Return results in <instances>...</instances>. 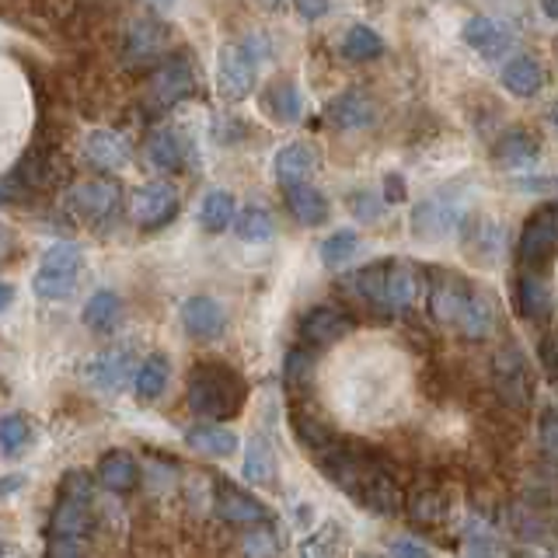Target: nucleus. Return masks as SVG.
Wrapping results in <instances>:
<instances>
[{"label":"nucleus","mask_w":558,"mask_h":558,"mask_svg":"<svg viewBox=\"0 0 558 558\" xmlns=\"http://www.w3.org/2000/svg\"><path fill=\"white\" fill-rule=\"evenodd\" d=\"M318 464L325 471V478L331 485H339L363 510H371L377 517H391L401 510V493L395 485V475L384 468L377 453L331 444L325 453H318Z\"/></svg>","instance_id":"obj_1"},{"label":"nucleus","mask_w":558,"mask_h":558,"mask_svg":"<svg viewBox=\"0 0 558 558\" xmlns=\"http://www.w3.org/2000/svg\"><path fill=\"white\" fill-rule=\"evenodd\" d=\"M429 311L440 325L458 328L468 339H485L496 325L493 301L461 272H440V279H433Z\"/></svg>","instance_id":"obj_2"},{"label":"nucleus","mask_w":558,"mask_h":558,"mask_svg":"<svg viewBox=\"0 0 558 558\" xmlns=\"http://www.w3.org/2000/svg\"><path fill=\"white\" fill-rule=\"evenodd\" d=\"M185 401L199 418H231L248 401V384L234 366L220 360H203L189 371Z\"/></svg>","instance_id":"obj_3"},{"label":"nucleus","mask_w":558,"mask_h":558,"mask_svg":"<svg viewBox=\"0 0 558 558\" xmlns=\"http://www.w3.org/2000/svg\"><path fill=\"white\" fill-rule=\"evenodd\" d=\"M353 290L377 307L388 311H409L418 301V290H423V279L412 262L401 258H384L366 266L353 276Z\"/></svg>","instance_id":"obj_4"},{"label":"nucleus","mask_w":558,"mask_h":558,"mask_svg":"<svg viewBox=\"0 0 558 558\" xmlns=\"http://www.w3.org/2000/svg\"><path fill=\"white\" fill-rule=\"evenodd\" d=\"M84 266H87V262H84L81 244H70V241L52 244V248L43 255L39 269H35V276H32V290L49 304L70 301V296H74L77 287H81Z\"/></svg>","instance_id":"obj_5"},{"label":"nucleus","mask_w":558,"mask_h":558,"mask_svg":"<svg viewBox=\"0 0 558 558\" xmlns=\"http://www.w3.org/2000/svg\"><path fill=\"white\" fill-rule=\"evenodd\" d=\"M92 475L87 471H66L60 482L57 510L49 520V537L57 541H81L92 527Z\"/></svg>","instance_id":"obj_6"},{"label":"nucleus","mask_w":558,"mask_h":558,"mask_svg":"<svg viewBox=\"0 0 558 558\" xmlns=\"http://www.w3.org/2000/svg\"><path fill=\"white\" fill-rule=\"evenodd\" d=\"M471 220L468 196L461 192H436L412 209V234L418 241H444L450 234H461Z\"/></svg>","instance_id":"obj_7"},{"label":"nucleus","mask_w":558,"mask_h":558,"mask_svg":"<svg viewBox=\"0 0 558 558\" xmlns=\"http://www.w3.org/2000/svg\"><path fill=\"white\" fill-rule=\"evenodd\" d=\"M555 241H558V214L551 203H545L541 209H534L520 231V244H517L520 266L541 276V269L551 266L555 258Z\"/></svg>","instance_id":"obj_8"},{"label":"nucleus","mask_w":558,"mask_h":558,"mask_svg":"<svg viewBox=\"0 0 558 558\" xmlns=\"http://www.w3.org/2000/svg\"><path fill=\"white\" fill-rule=\"evenodd\" d=\"M493 380H496V391L510 409L523 412L531 409V398H534V374H531V360L523 356L520 345H502L496 353L493 363Z\"/></svg>","instance_id":"obj_9"},{"label":"nucleus","mask_w":558,"mask_h":558,"mask_svg":"<svg viewBox=\"0 0 558 558\" xmlns=\"http://www.w3.org/2000/svg\"><path fill=\"white\" fill-rule=\"evenodd\" d=\"M258 63L241 49V43H227L217 57V92L223 101H244L255 92Z\"/></svg>","instance_id":"obj_10"},{"label":"nucleus","mask_w":558,"mask_h":558,"mask_svg":"<svg viewBox=\"0 0 558 558\" xmlns=\"http://www.w3.org/2000/svg\"><path fill=\"white\" fill-rule=\"evenodd\" d=\"M353 328H356V322L349 318L345 311L322 304V307H311L304 314L301 328H296V336H301L304 349L311 353V349H328V345H336L339 339L353 336Z\"/></svg>","instance_id":"obj_11"},{"label":"nucleus","mask_w":558,"mask_h":558,"mask_svg":"<svg viewBox=\"0 0 558 558\" xmlns=\"http://www.w3.org/2000/svg\"><path fill=\"white\" fill-rule=\"evenodd\" d=\"M70 214L81 223H101L119 206V182L116 179H84L70 189Z\"/></svg>","instance_id":"obj_12"},{"label":"nucleus","mask_w":558,"mask_h":558,"mask_svg":"<svg viewBox=\"0 0 558 558\" xmlns=\"http://www.w3.org/2000/svg\"><path fill=\"white\" fill-rule=\"evenodd\" d=\"M179 214V189L171 182H147L133 192V220L140 227H165Z\"/></svg>","instance_id":"obj_13"},{"label":"nucleus","mask_w":558,"mask_h":558,"mask_svg":"<svg viewBox=\"0 0 558 558\" xmlns=\"http://www.w3.org/2000/svg\"><path fill=\"white\" fill-rule=\"evenodd\" d=\"M192 87H196V70H192V63L185 57H174L154 70L150 98H154V105H161V109H171V105H179L182 98L192 95Z\"/></svg>","instance_id":"obj_14"},{"label":"nucleus","mask_w":558,"mask_h":558,"mask_svg":"<svg viewBox=\"0 0 558 558\" xmlns=\"http://www.w3.org/2000/svg\"><path fill=\"white\" fill-rule=\"evenodd\" d=\"M464 43L478 52V57L485 60H499L506 57V49L513 46V32L510 25H502L499 17L493 14H475V17H468L464 22Z\"/></svg>","instance_id":"obj_15"},{"label":"nucleus","mask_w":558,"mask_h":558,"mask_svg":"<svg viewBox=\"0 0 558 558\" xmlns=\"http://www.w3.org/2000/svg\"><path fill=\"white\" fill-rule=\"evenodd\" d=\"M84 157L101 171H122L133 165V144L116 130H92L84 136Z\"/></svg>","instance_id":"obj_16"},{"label":"nucleus","mask_w":558,"mask_h":558,"mask_svg":"<svg viewBox=\"0 0 558 558\" xmlns=\"http://www.w3.org/2000/svg\"><path fill=\"white\" fill-rule=\"evenodd\" d=\"M217 513L227 523H238V527H255V523H266V506H262L255 496H248L244 488L231 485V482H217Z\"/></svg>","instance_id":"obj_17"},{"label":"nucleus","mask_w":558,"mask_h":558,"mask_svg":"<svg viewBox=\"0 0 558 558\" xmlns=\"http://www.w3.org/2000/svg\"><path fill=\"white\" fill-rule=\"evenodd\" d=\"M182 328L189 331L192 339H217L220 331L227 328V314L220 307V301H214V296H189V301L182 304Z\"/></svg>","instance_id":"obj_18"},{"label":"nucleus","mask_w":558,"mask_h":558,"mask_svg":"<svg viewBox=\"0 0 558 558\" xmlns=\"http://www.w3.org/2000/svg\"><path fill=\"white\" fill-rule=\"evenodd\" d=\"M168 46H171V28L165 22H157V17H136L126 28V57L133 63L161 57Z\"/></svg>","instance_id":"obj_19"},{"label":"nucleus","mask_w":558,"mask_h":558,"mask_svg":"<svg viewBox=\"0 0 558 558\" xmlns=\"http://www.w3.org/2000/svg\"><path fill=\"white\" fill-rule=\"evenodd\" d=\"M318 150L311 144H287L283 150H276L272 157V168H276V182L283 189H296V185H307V179L318 171Z\"/></svg>","instance_id":"obj_20"},{"label":"nucleus","mask_w":558,"mask_h":558,"mask_svg":"<svg viewBox=\"0 0 558 558\" xmlns=\"http://www.w3.org/2000/svg\"><path fill=\"white\" fill-rule=\"evenodd\" d=\"M133 353L126 345H112V349H105V353H98L95 360H92V380L98 384L101 391H109V395H119L122 388L130 384V377H133Z\"/></svg>","instance_id":"obj_21"},{"label":"nucleus","mask_w":558,"mask_h":558,"mask_svg":"<svg viewBox=\"0 0 558 558\" xmlns=\"http://www.w3.org/2000/svg\"><path fill=\"white\" fill-rule=\"evenodd\" d=\"M377 119V101L366 92H342L328 105V122L339 130H366Z\"/></svg>","instance_id":"obj_22"},{"label":"nucleus","mask_w":558,"mask_h":558,"mask_svg":"<svg viewBox=\"0 0 558 558\" xmlns=\"http://www.w3.org/2000/svg\"><path fill=\"white\" fill-rule=\"evenodd\" d=\"M541 157V144H537V136L531 130H506L496 144H493V161L499 168H531L534 161Z\"/></svg>","instance_id":"obj_23"},{"label":"nucleus","mask_w":558,"mask_h":558,"mask_svg":"<svg viewBox=\"0 0 558 558\" xmlns=\"http://www.w3.org/2000/svg\"><path fill=\"white\" fill-rule=\"evenodd\" d=\"M244 482H252L255 488H276V450L269 447L266 436H252L248 447H244Z\"/></svg>","instance_id":"obj_24"},{"label":"nucleus","mask_w":558,"mask_h":558,"mask_svg":"<svg viewBox=\"0 0 558 558\" xmlns=\"http://www.w3.org/2000/svg\"><path fill=\"white\" fill-rule=\"evenodd\" d=\"M185 444L192 450L206 453V458H231L238 450V433L231 426H217V423H203V426H189L185 429Z\"/></svg>","instance_id":"obj_25"},{"label":"nucleus","mask_w":558,"mask_h":558,"mask_svg":"<svg viewBox=\"0 0 558 558\" xmlns=\"http://www.w3.org/2000/svg\"><path fill=\"white\" fill-rule=\"evenodd\" d=\"M502 84H506V92L517 98H534L541 87H545V66L534 57H513L502 66Z\"/></svg>","instance_id":"obj_26"},{"label":"nucleus","mask_w":558,"mask_h":558,"mask_svg":"<svg viewBox=\"0 0 558 558\" xmlns=\"http://www.w3.org/2000/svg\"><path fill=\"white\" fill-rule=\"evenodd\" d=\"M98 482L109 488V493H130L140 482V464L130 458L126 450H109L105 458L98 461Z\"/></svg>","instance_id":"obj_27"},{"label":"nucleus","mask_w":558,"mask_h":558,"mask_svg":"<svg viewBox=\"0 0 558 558\" xmlns=\"http://www.w3.org/2000/svg\"><path fill=\"white\" fill-rule=\"evenodd\" d=\"M287 206L290 214L301 220L304 227H322L331 214L328 199L322 196L314 185H296V189H287Z\"/></svg>","instance_id":"obj_28"},{"label":"nucleus","mask_w":558,"mask_h":558,"mask_svg":"<svg viewBox=\"0 0 558 558\" xmlns=\"http://www.w3.org/2000/svg\"><path fill=\"white\" fill-rule=\"evenodd\" d=\"M290 429H293V436H296V444H301L304 450H311L314 458L318 453H325L331 444H336V436H331V429L322 423L318 415H307L304 409H290Z\"/></svg>","instance_id":"obj_29"},{"label":"nucleus","mask_w":558,"mask_h":558,"mask_svg":"<svg viewBox=\"0 0 558 558\" xmlns=\"http://www.w3.org/2000/svg\"><path fill=\"white\" fill-rule=\"evenodd\" d=\"M168 377H171V363H168L165 353L144 356L136 366V398L140 401H157L168 388Z\"/></svg>","instance_id":"obj_30"},{"label":"nucleus","mask_w":558,"mask_h":558,"mask_svg":"<svg viewBox=\"0 0 558 558\" xmlns=\"http://www.w3.org/2000/svg\"><path fill=\"white\" fill-rule=\"evenodd\" d=\"M517 304L523 311V318H531V322H541V318H548L551 314V287L545 283L541 276L527 272L520 279V287H517Z\"/></svg>","instance_id":"obj_31"},{"label":"nucleus","mask_w":558,"mask_h":558,"mask_svg":"<svg viewBox=\"0 0 558 558\" xmlns=\"http://www.w3.org/2000/svg\"><path fill=\"white\" fill-rule=\"evenodd\" d=\"M461 234H468L471 258L478 262H496L502 252V227L496 220H468Z\"/></svg>","instance_id":"obj_32"},{"label":"nucleus","mask_w":558,"mask_h":558,"mask_svg":"<svg viewBox=\"0 0 558 558\" xmlns=\"http://www.w3.org/2000/svg\"><path fill=\"white\" fill-rule=\"evenodd\" d=\"M238 217V203L234 196L227 189H214V192H206V199L199 206V223L206 227L209 234H223L227 227L234 223Z\"/></svg>","instance_id":"obj_33"},{"label":"nucleus","mask_w":558,"mask_h":558,"mask_svg":"<svg viewBox=\"0 0 558 558\" xmlns=\"http://www.w3.org/2000/svg\"><path fill=\"white\" fill-rule=\"evenodd\" d=\"M266 109L279 122H301V116H304V95H301V87H296L293 81H276V84H269Z\"/></svg>","instance_id":"obj_34"},{"label":"nucleus","mask_w":558,"mask_h":558,"mask_svg":"<svg viewBox=\"0 0 558 558\" xmlns=\"http://www.w3.org/2000/svg\"><path fill=\"white\" fill-rule=\"evenodd\" d=\"M342 60L349 63H366V60H377L384 52V39L371 28V25H353L342 35Z\"/></svg>","instance_id":"obj_35"},{"label":"nucleus","mask_w":558,"mask_h":558,"mask_svg":"<svg viewBox=\"0 0 558 558\" xmlns=\"http://www.w3.org/2000/svg\"><path fill=\"white\" fill-rule=\"evenodd\" d=\"M231 227H234V234L241 241H248V244H262V241H269L276 234V220H272V214L266 206H244Z\"/></svg>","instance_id":"obj_36"},{"label":"nucleus","mask_w":558,"mask_h":558,"mask_svg":"<svg viewBox=\"0 0 558 558\" xmlns=\"http://www.w3.org/2000/svg\"><path fill=\"white\" fill-rule=\"evenodd\" d=\"M318 252H322V266L325 269H342V266H349V262L356 258V252H360V234L349 231V227H342V231H331L322 241Z\"/></svg>","instance_id":"obj_37"},{"label":"nucleus","mask_w":558,"mask_h":558,"mask_svg":"<svg viewBox=\"0 0 558 558\" xmlns=\"http://www.w3.org/2000/svg\"><path fill=\"white\" fill-rule=\"evenodd\" d=\"M147 150H150V161L157 168H168V171L182 168V161H185V140H182L179 130H171V126L157 130L150 136V147Z\"/></svg>","instance_id":"obj_38"},{"label":"nucleus","mask_w":558,"mask_h":558,"mask_svg":"<svg viewBox=\"0 0 558 558\" xmlns=\"http://www.w3.org/2000/svg\"><path fill=\"white\" fill-rule=\"evenodd\" d=\"M32 440V426L22 412L0 415V458H22Z\"/></svg>","instance_id":"obj_39"},{"label":"nucleus","mask_w":558,"mask_h":558,"mask_svg":"<svg viewBox=\"0 0 558 558\" xmlns=\"http://www.w3.org/2000/svg\"><path fill=\"white\" fill-rule=\"evenodd\" d=\"M81 322L92 331H109L119 322V296L112 290H98L95 296H87Z\"/></svg>","instance_id":"obj_40"},{"label":"nucleus","mask_w":558,"mask_h":558,"mask_svg":"<svg viewBox=\"0 0 558 558\" xmlns=\"http://www.w3.org/2000/svg\"><path fill=\"white\" fill-rule=\"evenodd\" d=\"M345 555V534L339 523H325L322 531L304 537L301 558H342Z\"/></svg>","instance_id":"obj_41"},{"label":"nucleus","mask_w":558,"mask_h":558,"mask_svg":"<svg viewBox=\"0 0 558 558\" xmlns=\"http://www.w3.org/2000/svg\"><path fill=\"white\" fill-rule=\"evenodd\" d=\"M311 374H314V360L304 345H296L287 353V363H283V377L287 384L296 391V388H304V384H311Z\"/></svg>","instance_id":"obj_42"},{"label":"nucleus","mask_w":558,"mask_h":558,"mask_svg":"<svg viewBox=\"0 0 558 558\" xmlns=\"http://www.w3.org/2000/svg\"><path fill=\"white\" fill-rule=\"evenodd\" d=\"M409 510H412V517L415 520H423V523H436L444 513H447V502L436 496V493H423V488H418V493L412 496V502H409Z\"/></svg>","instance_id":"obj_43"},{"label":"nucleus","mask_w":558,"mask_h":558,"mask_svg":"<svg viewBox=\"0 0 558 558\" xmlns=\"http://www.w3.org/2000/svg\"><path fill=\"white\" fill-rule=\"evenodd\" d=\"M349 206H353V217L356 220H366V223H374V220L384 217V203L374 196V192H353Z\"/></svg>","instance_id":"obj_44"},{"label":"nucleus","mask_w":558,"mask_h":558,"mask_svg":"<svg viewBox=\"0 0 558 558\" xmlns=\"http://www.w3.org/2000/svg\"><path fill=\"white\" fill-rule=\"evenodd\" d=\"M388 558H433L429 548H423L418 541H409V537H398L388 545Z\"/></svg>","instance_id":"obj_45"},{"label":"nucleus","mask_w":558,"mask_h":558,"mask_svg":"<svg viewBox=\"0 0 558 558\" xmlns=\"http://www.w3.org/2000/svg\"><path fill=\"white\" fill-rule=\"evenodd\" d=\"M541 447H545V453H555V447H558V436H555V409H545V415H541Z\"/></svg>","instance_id":"obj_46"},{"label":"nucleus","mask_w":558,"mask_h":558,"mask_svg":"<svg viewBox=\"0 0 558 558\" xmlns=\"http://www.w3.org/2000/svg\"><path fill=\"white\" fill-rule=\"evenodd\" d=\"M46 558H84L81 555V545L77 541H57V537H49V551Z\"/></svg>","instance_id":"obj_47"},{"label":"nucleus","mask_w":558,"mask_h":558,"mask_svg":"<svg viewBox=\"0 0 558 558\" xmlns=\"http://www.w3.org/2000/svg\"><path fill=\"white\" fill-rule=\"evenodd\" d=\"M248 555L252 558H276V545H272V537L269 534H258V541L255 537H248Z\"/></svg>","instance_id":"obj_48"},{"label":"nucleus","mask_w":558,"mask_h":558,"mask_svg":"<svg viewBox=\"0 0 558 558\" xmlns=\"http://www.w3.org/2000/svg\"><path fill=\"white\" fill-rule=\"evenodd\" d=\"M14 252H17V234H14V227L0 223V262H8Z\"/></svg>","instance_id":"obj_49"},{"label":"nucleus","mask_w":558,"mask_h":558,"mask_svg":"<svg viewBox=\"0 0 558 558\" xmlns=\"http://www.w3.org/2000/svg\"><path fill=\"white\" fill-rule=\"evenodd\" d=\"M384 189H388V203H401L405 199V179H401V174H388V179H384Z\"/></svg>","instance_id":"obj_50"},{"label":"nucleus","mask_w":558,"mask_h":558,"mask_svg":"<svg viewBox=\"0 0 558 558\" xmlns=\"http://www.w3.org/2000/svg\"><path fill=\"white\" fill-rule=\"evenodd\" d=\"M541 363H545V374L551 377L555 374V339L545 336V342H541Z\"/></svg>","instance_id":"obj_51"},{"label":"nucleus","mask_w":558,"mask_h":558,"mask_svg":"<svg viewBox=\"0 0 558 558\" xmlns=\"http://www.w3.org/2000/svg\"><path fill=\"white\" fill-rule=\"evenodd\" d=\"M328 11H331L328 4H296V14L307 17V22H314V17H322V14H328Z\"/></svg>","instance_id":"obj_52"},{"label":"nucleus","mask_w":558,"mask_h":558,"mask_svg":"<svg viewBox=\"0 0 558 558\" xmlns=\"http://www.w3.org/2000/svg\"><path fill=\"white\" fill-rule=\"evenodd\" d=\"M22 485H25V478H22V475H11V478H0V496H4V499H8V496L14 493V488H22Z\"/></svg>","instance_id":"obj_53"},{"label":"nucleus","mask_w":558,"mask_h":558,"mask_svg":"<svg viewBox=\"0 0 558 558\" xmlns=\"http://www.w3.org/2000/svg\"><path fill=\"white\" fill-rule=\"evenodd\" d=\"M11 304H14V287L0 279V311H8Z\"/></svg>","instance_id":"obj_54"},{"label":"nucleus","mask_w":558,"mask_h":558,"mask_svg":"<svg viewBox=\"0 0 558 558\" xmlns=\"http://www.w3.org/2000/svg\"><path fill=\"white\" fill-rule=\"evenodd\" d=\"M0 558H25V551L11 545V541H0Z\"/></svg>","instance_id":"obj_55"},{"label":"nucleus","mask_w":558,"mask_h":558,"mask_svg":"<svg viewBox=\"0 0 558 558\" xmlns=\"http://www.w3.org/2000/svg\"><path fill=\"white\" fill-rule=\"evenodd\" d=\"M356 558H377V555H356Z\"/></svg>","instance_id":"obj_56"}]
</instances>
